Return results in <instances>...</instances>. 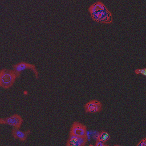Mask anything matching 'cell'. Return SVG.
Masks as SVG:
<instances>
[{
	"label": "cell",
	"instance_id": "5bb4252c",
	"mask_svg": "<svg viewBox=\"0 0 146 146\" xmlns=\"http://www.w3.org/2000/svg\"><path fill=\"white\" fill-rule=\"evenodd\" d=\"M23 93H24V94H25V95H26V94H27V92H26V91H23Z\"/></svg>",
	"mask_w": 146,
	"mask_h": 146
},
{
	"label": "cell",
	"instance_id": "6da1fadb",
	"mask_svg": "<svg viewBox=\"0 0 146 146\" xmlns=\"http://www.w3.org/2000/svg\"><path fill=\"white\" fill-rule=\"evenodd\" d=\"M17 75L13 70L3 68L0 70V87L9 89L14 84Z\"/></svg>",
	"mask_w": 146,
	"mask_h": 146
},
{
	"label": "cell",
	"instance_id": "8992f818",
	"mask_svg": "<svg viewBox=\"0 0 146 146\" xmlns=\"http://www.w3.org/2000/svg\"><path fill=\"white\" fill-rule=\"evenodd\" d=\"M102 104L98 100L93 99L84 105V110L86 113H96L100 112L102 110Z\"/></svg>",
	"mask_w": 146,
	"mask_h": 146
},
{
	"label": "cell",
	"instance_id": "4fadbf2b",
	"mask_svg": "<svg viewBox=\"0 0 146 146\" xmlns=\"http://www.w3.org/2000/svg\"><path fill=\"white\" fill-rule=\"evenodd\" d=\"M95 146H106L107 145L105 143H104V142H103L100 140H96V142H95Z\"/></svg>",
	"mask_w": 146,
	"mask_h": 146
},
{
	"label": "cell",
	"instance_id": "3957f363",
	"mask_svg": "<svg viewBox=\"0 0 146 146\" xmlns=\"http://www.w3.org/2000/svg\"><path fill=\"white\" fill-rule=\"evenodd\" d=\"M13 70L16 73L18 78L20 76V75L23 71H25L27 69H30L32 70L34 72L36 78H38L39 77V74L37 71V69L35 66V65L33 64H30L25 62H21L13 65Z\"/></svg>",
	"mask_w": 146,
	"mask_h": 146
},
{
	"label": "cell",
	"instance_id": "30bf717a",
	"mask_svg": "<svg viewBox=\"0 0 146 146\" xmlns=\"http://www.w3.org/2000/svg\"><path fill=\"white\" fill-rule=\"evenodd\" d=\"M110 136L107 132L105 131H102L99 132L98 140H100L104 143H106L110 139Z\"/></svg>",
	"mask_w": 146,
	"mask_h": 146
},
{
	"label": "cell",
	"instance_id": "5b68a950",
	"mask_svg": "<svg viewBox=\"0 0 146 146\" xmlns=\"http://www.w3.org/2000/svg\"><path fill=\"white\" fill-rule=\"evenodd\" d=\"M87 132L86 125L80 122L75 121L71 125L69 134L81 137H87Z\"/></svg>",
	"mask_w": 146,
	"mask_h": 146
},
{
	"label": "cell",
	"instance_id": "277c9868",
	"mask_svg": "<svg viewBox=\"0 0 146 146\" xmlns=\"http://www.w3.org/2000/svg\"><path fill=\"white\" fill-rule=\"evenodd\" d=\"M23 121L22 117L17 113L6 117L0 118V124L9 125L17 128H19L21 127Z\"/></svg>",
	"mask_w": 146,
	"mask_h": 146
},
{
	"label": "cell",
	"instance_id": "52a82bcc",
	"mask_svg": "<svg viewBox=\"0 0 146 146\" xmlns=\"http://www.w3.org/2000/svg\"><path fill=\"white\" fill-rule=\"evenodd\" d=\"M87 141V137H81L69 134L66 145L67 146H84Z\"/></svg>",
	"mask_w": 146,
	"mask_h": 146
},
{
	"label": "cell",
	"instance_id": "8fae6325",
	"mask_svg": "<svg viewBox=\"0 0 146 146\" xmlns=\"http://www.w3.org/2000/svg\"><path fill=\"white\" fill-rule=\"evenodd\" d=\"M135 73L136 75H142L143 76L146 75V69L144 68H136L135 70Z\"/></svg>",
	"mask_w": 146,
	"mask_h": 146
},
{
	"label": "cell",
	"instance_id": "9c48e42d",
	"mask_svg": "<svg viewBox=\"0 0 146 146\" xmlns=\"http://www.w3.org/2000/svg\"><path fill=\"white\" fill-rule=\"evenodd\" d=\"M105 9H106L105 5L102 2L98 1L91 5L88 9V11L90 14H92Z\"/></svg>",
	"mask_w": 146,
	"mask_h": 146
},
{
	"label": "cell",
	"instance_id": "7a4b0ae2",
	"mask_svg": "<svg viewBox=\"0 0 146 146\" xmlns=\"http://www.w3.org/2000/svg\"><path fill=\"white\" fill-rule=\"evenodd\" d=\"M90 14L92 19L98 23L109 24L112 22L111 13L107 8Z\"/></svg>",
	"mask_w": 146,
	"mask_h": 146
},
{
	"label": "cell",
	"instance_id": "7c38bea8",
	"mask_svg": "<svg viewBox=\"0 0 146 146\" xmlns=\"http://www.w3.org/2000/svg\"><path fill=\"white\" fill-rule=\"evenodd\" d=\"M136 145L137 146H146V138L144 137L143 139H142L139 142V143L136 144Z\"/></svg>",
	"mask_w": 146,
	"mask_h": 146
},
{
	"label": "cell",
	"instance_id": "ba28073f",
	"mask_svg": "<svg viewBox=\"0 0 146 146\" xmlns=\"http://www.w3.org/2000/svg\"><path fill=\"white\" fill-rule=\"evenodd\" d=\"M30 133V130L27 129L25 131H22L17 128H13L12 129V135L13 137L21 141H25Z\"/></svg>",
	"mask_w": 146,
	"mask_h": 146
}]
</instances>
